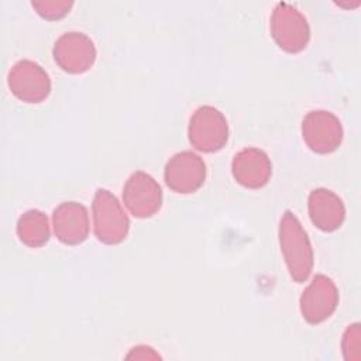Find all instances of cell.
Returning a JSON list of instances; mask_svg holds the SVG:
<instances>
[{
	"label": "cell",
	"mask_w": 361,
	"mask_h": 361,
	"mask_svg": "<svg viewBox=\"0 0 361 361\" xmlns=\"http://www.w3.org/2000/svg\"><path fill=\"white\" fill-rule=\"evenodd\" d=\"M279 244L290 278L305 282L313 269V250L305 228L290 210L281 217Z\"/></svg>",
	"instance_id": "obj_1"
},
{
	"label": "cell",
	"mask_w": 361,
	"mask_h": 361,
	"mask_svg": "<svg viewBox=\"0 0 361 361\" xmlns=\"http://www.w3.org/2000/svg\"><path fill=\"white\" fill-rule=\"evenodd\" d=\"M94 234L103 244L121 243L130 230V220L117 197L107 189H97L93 197Z\"/></svg>",
	"instance_id": "obj_2"
},
{
	"label": "cell",
	"mask_w": 361,
	"mask_h": 361,
	"mask_svg": "<svg viewBox=\"0 0 361 361\" xmlns=\"http://www.w3.org/2000/svg\"><path fill=\"white\" fill-rule=\"evenodd\" d=\"M271 35L279 48L289 54L300 52L310 39L306 17L288 3H278L271 16Z\"/></svg>",
	"instance_id": "obj_3"
},
{
	"label": "cell",
	"mask_w": 361,
	"mask_h": 361,
	"mask_svg": "<svg viewBox=\"0 0 361 361\" xmlns=\"http://www.w3.org/2000/svg\"><path fill=\"white\" fill-rule=\"evenodd\" d=\"M188 135L190 144L203 152L220 151L228 140L224 114L213 106H202L190 117Z\"/></svg>",
	"instance_id": "obj_4"
},
{
	"label": "cell",
	"mask_w": 361,
	"mask_h": 361,
	"mask_svg": "<svg viewBox=\"0 0 361 361\" xmlns=\"http://www.w3.org/2000/svg\"><path fill=\"white\" fill-rule=\"evenodd\" d=\"M8 87L11 93L25 103H39L51 92V79L45 69L30 59H21L8 72Z\"/></svg>",
	"instance_id": "obj_5"
},
{
	"label": "cell",
	"mask_w": 361,
	"mask_h": 361,
	"mask_svg": "<svg viewBox=\"0 0 361 361\" xmlns=\"http://www.w3.org/2000/svg\"><path fill=\"white\" fill-rule=\"evenodd\" d=\"M56 65L68 73H83L96 61V47L83 32L71 31L62 34L52 49Z\"/></svg>",
	"instance_id": "obj_6"
},
{
	"label": "cell",
	"mask_w": 361,
	"mask_h": 361,
	"mask_svg": "<svg viewBox=\"0 0 361 361\" xmlns=\"http://www.w3.org/2000/svg\"><path fill=\"white\" fill-rule=\"evenodd\" d=\"M302 135L306 145L317 154L336 151L343 141L340 120L330 111L312 110L302 121Z\"/></svg>",
	"instance_id": "obj_7"
},
{
	"label": "cell",
	"mask_w": 361,
	"mask_h": 361,
	"mask_svg": "<svg viewBox=\"0 0 361 361\" xmlns=\"http://www.w3.org/2000/svg\"><path fill=\"white\" fill-rule=\"evenodd\" d=\"M123 200L134 217L148 219L161 209L162 190L149 173L137 171L124 183Z\"/></svg>",
	"instance_id": "obj_8"
},
{
	"label": "cell",
	"mask_w": 361,
	"mask_h": 361,
	"mask_svg": "<svg viewBox=\"0 0 361 361\" xmlns=\"http://www.w3.org/2000/svg\"><path fill=\"white\" fill-rule=\"evenodd\" d=\"M165 183L176 193H193L206 179L204 161L192 151L175 154L165 165Z\"/></svg>",
	"instance_id": "obj_9"
},
{
	"label": "cell",
	"mask_w": 361,
	"mask_h": 361,
	"mask_svg": "<svg viewBox=\"0 0 361 361\" xmlns=\"http://www.w3.org/2000/svg\"><path fill=\"white\" fill-rule=\"evenodd\" d=\"M338 303V290L326 275H316L300 296V312L310 324H319L329 319Z\"/></svg>",
	"instance_id": "obj_10"
},
{
	"label": "cell",
	"mask_w": 361,
	"mask_h": 361,
	"mask_svg": "<svg viewBox=\"0 0 361 361\" xmlns=\"http://www.w3.org/2000/svg\"><path fill=\"white\" fill-rule=\"evenodd\" d=\"M231 172L241 186L259 189L268 183L272 173V164L267 152L255 147H248L234 155Z\"/></svg>",
	"instance_id": "obj_11"
},
{
	"label": "cell",
	"mask_w": 361,
	"mask_h": 361,
	"mask_svg": "<svg viewBox=\"0 0 361 361\" xmlns=\"http://www.w3.org/2000/svg\"><path fill=\"white\" fill-rule=\"evenodd\" d=\"M54 233L66 245H78L87 238V209L78 202H63L52 213Z\"/></svg>",
	"instance_id": "obj_12"
},
{
	"label": "cell",
	"mask_w": 361,
	"mask_h": 361,
	"mask_svg": "<svg viewBox=\"0 0 361 361\" xmlns=\"http://www.w3.org/2000/svg\"><path fill=\"white\" fill-rule=\"evenodd\" d=\"M307 207L312 223L322 231L330 233L337 230L345 217L343 200L334 192L324 188L310 192Z\"/></svg>",
	"instance_id": "obj_13"
},
{
	"label": "cell",
	"mask_w": 361,
	"mask_h": 361,
	"mask_svg": "<svg viewBox=\"0 0 361 361\" xmlns=\"http://www.w3.org/2000/svg\"><path fill=\"white\" fill-rule=\"evenodd\" d=\"M17 235L28 247H41L49 240V224L45 213L37 209L27 210L17 221Z\"/></svg>",
	"instance_id": "obj_14"
},
{
	"label": "cell",
	"mask_w": 361,
	"mask_h": 361,
	"mask_svg": "<svg viewBox=\"0 0 361 361\" xmlns=\"http://www.w3.org/2000/svg\"><path fill=\"white\" fill-rule=\"evenodd\" d=\"M341 350L344 360L360 361L361 360V327L354 323L347 327L341 340Z\"/></svg>",
	"instance_id": "obj_15"
},
{
	"label": "cell",
	"mask_w": 361,
	"mask_h": 361,
	"mask_svg": "<svg viewBox=\"0 0 361 361\" xmlns=\"http://www.w3.org/2000/svg\"><path fill=\"white\" fill-rule=\"evenodd\" d=\"M31 6L45 20H59L65 17L73 6V1L68 0H41L32 1Z\"/></svg>",
	"instance_id": "obj_16"
},
{
	"label": "cell",
	"mask_w": 361,
	"mask_h": 361,
	"mask_svg": "<svg viewBox=\"0 0 361 361\" xmlns=\"http://www.w3.org/2000/svg\"><path fill=\"white\" fill-rule=\"evenodd\" d=\"M127 358H135V360H157L159 358V355L147 345H137L134 348H131L130 354L127 355Z\"/></svg>",
	"instance_id": "obj_17"
}]
</instances>
